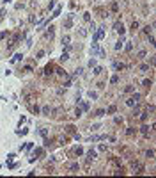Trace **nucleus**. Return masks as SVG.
Wrapping results in <instances>:
<instances>
[{
  "instance_id": "obj_28",
  "label": "nucleus",
  "mask_w": 156,
  "mask_h": 178,
  "mask_svg": "<svg viewBox=\"0 0 156 178\" xmlns=\"http://www.w3.org/2000/svg\"><path fill=\"white\" fill-rule=\"evenodd\" d=\"M133 89H135L133 86H126V87H124V93H133Z\"/></svg>"
},
{
  "instance_id": "obj_23",
  "label": "nucleus",
  "mask_w": 156,
  "mask_h": 178,
  "mask_svg": "<svg viewBox=\"0 0 156 178\" xmlns=\"http://www.w3.org/2000/svg\"><path fill=\"white\" fill-rule=\"evenodd\" d=\"M144 32H145V34H151V32H153V25H151V27H149V25L144 27Z\"/></svg>"
},
{
  "instance_id": "obj_41",
  "label": "nucleus",
  "mask_w": 156,
  "mask_h": 178,
  "mask_svg": "<svg viewBox=\"0 0 156 178\" xmlns=\"http://www.w3.org/2000/svg\"><path fill=\"white\" fill-rule=\"evenodd\" d=\"M41 57H44V50H39L37 52V59H41Z\"/></svg>"
},
{
  "instance_id": "obj_5",
  "label": "nucleus",
  "mask_w": 156,
  "mask_h": 178,
  "mask_svg": "<svg viewBox=\"0 0 156 178\" xmlns=\"http://www.w3.org/2000/svg\"><path fill=\"white\" fill-rule=\"evenodd\" d=\"M69 171H71V173H76V171H80V164H78V162H73L71 166H69Z\"/></svg>"
},
{
  "instance_id": "obj_31",
  "label": "nucleus",
  "mask_w": 156,
  "mask_h": 178,
  "mask_svg": "<svg viewBox=\"0 0 156 178\" xmlns=\"http://www.w3.org/2000/svg\"><path fill=\"white\" fill-rule=\"evenodd\" d=\"M103 114H105V109H99V111H96V114H94V116H103Z\"/></svg>"
},
{
  "instance_id": "obj_10",
  "label": "nucleus",
  "mask_w": 156,
  "mask_h": 178,
  "mask_svg": "<svg viewBox=\"0 0 156 178\" xmlns=\"http://www.w3.org/2000/svg\"><path fill=\"white\" fill-rule=\"evenodd\" d=\"M53 71H55V73H57V75H59V77H66V71H64V70H62V68H55V70H53Z\"/></svg>"
},
{
  "instance_id": "obj_44",
  "label": "nucleus",
  "mask_w": 156,
  "mask_h": 178,
  "mask_svg": "<svg viewBox=\"0 0 156 178\" xmlns=\"http://www.w3.org/2000/svg\"><path fill=\"white\" fill-rule=\"evenodd\" d=\"M69 86H71V79H67V80H66V84H64V87H69Z\"/></svg>"
},
{
  "instance_id": "obj_33",
  "label": "nucleus",
  "mask_w": 156,
  "mask_h": 178,
  "mask_svg": "<svg viewBox=\"0 0 156 178\" xmlns=\"http://www.w3.org/2000/svg\"><path fill=\"white\" fill-rule=\"evenodd\" d=\"M137 29H138V21H133V23H131V30H137Z\"/></svg>"
},
{
  "instance_id": "obj_2",
  "label": "nucleus",
  "mask_w": 156,
  "mask_h": 178,
  "mask_svg": "<svg viewBox=\"0 0 156 178\" xmlns=\"http://www.w3.org/2000/svg\"><path fill=\"white\" fill-rule=\"evenodd\" d=\"M114 29H115V30H117V32H119V34H121V36H124V32H126V29H124V25H122V23H121V21H117V23H115V25H114Z\"/></svg>"
},
{
  "instance_id": "obj_7",
  "label": "nucleus",
  "mask_w": 156,
  "mask_h": 178,
  "mask_svg": "<svg viewBox=\"0 0 156 178\" xmlns=\"http://www.w3.org/2000/svg\"><path fill=\"white\" fill-rule=\"evenodd\" d=\"M140 132L147 137V135H149V126H147V125H142V126H140Z\"/></svg>"
},
{
  "instance_id": "obj_29",
  "label": "nucleus",
  "mask_w": 156,
  "mask_h": 178,
  "mask_svg": "<svg viewBox=\"0 0 156 178\" xmlns=\"http://www.w3.org/2000/svg\"><path fill=\"white\" fill-rule=\"evenodd\" d=\"M82 71H84V70H82V68H78V70L73 73V79H75V77H78V75H82Z\"/></svg>"
},
{
  "instance_id": "obj_38",
  "label": "nucleus",
  "mask_w": 156,
  "mask_h": 178,
  "mask_svg": "<svg viewBox=\"0 0 156 178\" xmlns=\"http://www.w3.org/2000/svg\"><path fill=\"white\" fill-rule=\"evenodd\" d=\"M89 66H90V68L96 66V59H90V61H89Z\"/></svg>"
},
{
  "instance_id": "obj_12",
  "label": "nucleus",
  "mask_w": 156,
  "mask_h": 178,
  "mask_svg": "<svg viewBox=\"0 0 156 178\" xmlns=\"http://www.w3.org/2000/svg\"><path fill=\"white\" fill-rule=\"evenodd\" d=\"M122 43H126V41H124V38L121 36V39H119V41H117V45H115V50H121V48H122Z\"/></svg>"
},
{
  "instance_id": "obj_49",
  "label": "nucleus",
  "mask_w": 156,
  "mask_h": 178,
  "mask_svg": "<svg viewBox=\"0 0 156 178\" xmlns=\"http://www.w3.org/2000/svg\"><path fill=\"white\" fill-rule=\"evenodd\" d=\"M6 36H7V32H0V39H4Z\"/></svg>"
},
{
  "instance_id": "obj_32",
  "label": "nucleus",
  "mask_w": 156,
  "mask_h": 178,
  "mask_svg": "<svg viewBox=\"0 0 156 178\" xmlns=\"http://www.w3.org/2000/svg\"><path fill=\"white\" fill-rule=\"evenodd\" d=\"M110 82H112V84H117V82H119V77H117V75H114L112 79H110Z\"/></svg>"
},
{
  "instance_id": "obj_45",
  "label": "nucleus",
  "mask_w": 156,
  "mask_h": 178,
  "mask_svg": "<svg viewBox=\"0 0 156 178\" xmlns=\"http://www.w3.org/2000/svg\"><path fill=\"white\" fill-rule=\"evenodd\" d=\"M151 84H153V82H151V80H144V86H145V87H149Z\"/></svg>"
},
{
  "instance_id": "obj_26",
  "label": "nucleus",
  "mask_w": 156,
  "mask_h": 178,
  "mask_svg": "<svg viewBox=\"0 0 156 178\" xmlns=\"http://www.w3.org/2000/svg\"><path fill=\"white\" fill-rule=\"evenodd\" d=\"M145 157L153 158V157H154V152H153V150H147V152H145Z\"/></svg>"
},
{
  "instance_id": "obj_30",
  "label": "nucleus",
  "mask_w": 156,
  "mask_h": 178,
  "mask_svg": "<svg viewBox=\"0 0 156 178\" xmlns=\"http://www.w3.org/2000/svg\"><path fill=\"white\" fill-rule=\"evenodd\" d=\"M21 57H23V55H21V53H16V55L14 57H12V62H16V61H20V59Z\"/></svg>"
},
{
  "instance_id": "obj_42",
  "label": "nucleus",
  "mask_w": 156,
  "mask_h": 178,
  "mask_svg": "<svg viewBox=\"0 0 156 178\" xmlns=\"http://www.w3.org/2000/svg\"><path fill=\"white\" fill-rule=\"evenodd\" d=\"M126 134H128V135H133V134H135V130H133V128H128Z\"/></svg>"
},
{
  "instance_id": "obj_18",
  "label": "nucleus",
  "mask_w": 156,
  "mask_h": 178,
  "mask_svg": "<svg viewBox=\"0 0 156 178\" xmlns=\"http://www.w3.org/2000/svg\"><path fill=\"white\" fill-rule=\"evenodd\" d=\"M89 98L90 100H96V98H98V93H96V91H89Z\"/></svg>"
},
{
  "instance_id": "obj_36",
  "label": "nucleus",
  "mask_w": 156,
  "mask_h": 178,
  "mask_svg": "<svg viewBox=\"0 0 156 178\" xmlns=\"http://www.w3.org/2000/svg\"><path fill=\"white\" fill-rule=\"evenodd\" d=\"M82 112H84V111H82V107H76V111H75L76 116H82Z\"/></svg>"
},
{
  "instance_id": "obj_13",
  "label": "nucleus",
  "mask_w": 156,
  "mask_h": 178,
  "mask_svg": "<svg viewBox=\"0 0 156 178\" xmlns=\"http://www.w3.org/2000/svg\"><path fill=\"white\" fill-rule=\"evenodd\" d=\"M114 68H115L117 71H121V70H124V64H122V62H114Z\"/></svg>"
},
{
  "instance_id": "obj_15",
  "label": "nucleus",
  "mask_w": 156,
  "mask_h": 178,
  "mask_svg": "<svg viewBox=\"0 0 156 178\" xmlns=\"http://www.w3.org/2000/svg\"><path fill=\"white\" fill-rule=\"evenodd\" d=\"M92 73H94V75H99V73H103V68L101 66H94V71Z\"/></svg>"
},
{
  "instance_id": "obj_37",
  "label": "nucleus",
  "mask_w": 156,
  "mask_h": 178,
  "mask_svg": "<svg viewBox=\"0 0 156 178\" xmlns=\"http://www.w3.org/2000/svg\"><path fill=\"white\" fill-rule=\"evenodd\" d=\"M18 134H20V135H25V134H29V130H27V128H23V130H18Z\"/></svg>"
},
{
  "instance_id": "obj_47",
  "label": "nucleus",
  "mask_w": 156,
  "mask_h": 178,
  "mask_svg": "<svg viewBox=\"0 0 156 178\" xmlns=\"http://www.w3.org/2000/svg\"><path fill=\"white\" fill-rule=\"evenodd\" d=\"M36 155H43V148H37V150H36Z\"/></svg>"
},
{
  "instance_id": "obj_27",
  "label": "nucleus",
  "mask_w": 156,
  "mask_h": 178,
  "mask_svg": "<svg viewBox=\"0 0 156 178\" xmlns=\"http://www.w3.org/2000/svg\"><path fill=\"white\" fill-rule=\"evenodd\" d=\"M67 141H69V139H67L66 135H64V137H60V139H59V143H60V144H67Z\"/></svg>"
},
{
  "instance_id": "obj_19",
  "label": "nucleus",
  "mask_w": 156,
  "mask_h": 178,
  "mask_svg": "<svg viewBox=\"0 0 156 178\" xmlns=\"http://www.w3.org/2000/svg\"><path fill=\"white\" fill-rule=\"evenodd\" d=\"M115 111H117V107H115V105H110V107L107 109V112H108V114H114Z\"/></svg>"
},
{
  "instance_id": "obj_17",
  "label": "nucleus",
  "mask_w": 156,
  "mask_h": 178,
  "mask_svg": "<svg viewBox=\"0 0 156 178\" xmlns=\"http://www.w3.org/2000/svg\"><path fill=\"white\" fill-rule=\"evenodd\" d=\"M135 103H137V102H135L133 98H128V100H126V105H128V107H133Z\"/></svg>"
},
{
  "instance_id": "obj_9",
  "label": "nucleus",
  "mask_w": 156,
  "mask_h": 178,
  "mask_svg": "<svg viewBox=\"0 0 156 178\" xmlns=\"http://www.w3.org/2000/svg\"><path fill=\"white\" fill-rule=\"evenodd\" d=\"M44 38H46V39H48V38H50V39L53 38V27H50V30H46V32H44Z\"/></svg>"
},
{
  "instance_id": "obj_4",
  "label": "nucleus",
  "mask_w": 156,
  "mask_h": 178,
  "mask_svg": "<svg viewBox=\"0 0 156 178\" xmlns=\"http://www.w3.org/2000/svg\"><path fill=\"white\" fill-rule=\"evenodd\" d=\"M53 70H55V68H53L52 64H48L46 68H44V75H46V77H52V75H53Z\"/></svg>"
},
{
  "instance_id": "obj_35",
  "label": "nucleus",
  "mask_w": 156,
  "mask_h": 178,
  "mask_svg": "<svg viewBox=\"0 0 156 178\" xmlns=\"http://www.w3.org/2000/svg\"><path fill=\"white\" fill-rule=\"evenodd\" d=\"M145 57V50H140L138 52V59H144Z\"/></svg>"
},
{
  "instance_id": "obj_24",
  "label": "nucleus",
  "mask_w": 156,
  "mask_h": 178,
  "mask_svg": "<svg viewBox=\"0 0 156 178\" xmlns=\"http://www.w3.org/2000/svg\"><path fill=\"white\" fill-rule=\"evenodd\" d=\"M82 111H89V102H84V103H82Z\"/></svg>"
},
{
  "instance_id": "obj_8",
  "label": "nucleus",
  "mask_w": 156,
  "mask_h": 178,
  "mask_svg": "<svg viewBox=\"0 0 156 178\" xmlns=\"http://www.w3.org/2000/svg\"><path fill=\"white\" fill-rule=\"evenodd\" d=\"M41 112H43L44 116H50V112H52V109H50V105H44L43 109H41Z\"/></svg>"
},
{
  "instance_id": "obj_14",
  "label": "nucleus",
  "mask_w": 156,
  "mask_h": 178,
  "mask_svg": "<svg viewBox=\"0 0 156 178\" xmlns=\"http://www.w3.org/2000/svg\"><path fill=\"white\" fill-rule=\"evenodd\" d=\"M75 155H78V157H80V155H84V148L76 146V148H75Z\"/></svg>"
},
{
  "instance_id": "obj_50",
  "label": "nucleus",
  "mask_w": 156,
  "mask_h": 178,
  "mask_svg": "<svg viewBox=\"0 0 156 178\" xmlns=\"http://www.w3.org/2000/svg\"><path fill=\"white\" fill-rule=\"evenodd\" d=\"M2 18H4V16H0V21H2Z\"/></svg>"
},
{
  "instance_id": "obj_16",
  "label": "nucleus",
  "mask_w": 156,
  "mask_h": 178,
  "mask_svg": "<svg viewBox=\"0 0 156 178\" xmlns=\"http://www.w3.org/2000/svg\"><path fill=\"white\" fill-rule=\"evenodd\" d=\"M138 70L142 71V73H145V71H149V64H140V68Z\"/></svg>"
},
{
  "instance_id": "obj_20",
  "label": "nucleus",
  "mask_w": 156,
  "mask_h": 178,
  "mask_svg": "<svg viewBox=\"0 0 156 178\" xmlns=\"http://www.w3.org/2000/svg\"><path fill=\"white\" fill-rule=\"evenodd\" d=\"M30 109H32V112H34V114H39V112H41V109H39L37 105H30Z\"/></svg>"
},
{
  "instance_id": "obj_22",
  "label": "nucleus",
  "mask_w": 156,
  "mask_h": 178,
  "mask_svg": "<svg viewBox=\"0 0 156 178\" xmlns=\"http://www.w3.org/2000/svg\"><path fill=\"white\" fill-rule=\"evenodd\" d=\"M67 59H69V53H67V52H64L62 55H60V61L64 62V61H67Z\"/></svg>"
},
{
  "instance_id": "obj_40",
  "label": "nucleus",
  "mask_w": 156,
  "mask_h": 178,
  "mask_svg": "<svg viewBox=\"0 0 156 178\" xmlns=\"http://www.w3.org/2000/svg\"><path fill=\"white\" fill-rule=\"evenodd\" d=\"M80 36H82V38H85V36H87V30H85V29H80Z\"/></svg>"
},
{
  "instance_id": "obj_1",
  "label": "nucleus",
  "mask_w": 156,
  "mask_h": 178,
  "mask_svg": "<svg viewBox=\"0 0 156 178\" xmlns=\"http://www.w3.org/2000/svg\"><path fill=\"white\" fill-rule=\"evenodd\" d=\"M131 167H133V171H135L137 175H138V173H142V171H144V166H142L140 162H131Z\"/></svg>"
},
{
  "instance_id": "obj_39",
  "label": "nucleus",
  "mask_w": 156,
  "mask_h": 178,
  "mask_svg": "<svg viewBox=\"0 0 156 178\" xmlns=\"http://www.w3.org/2000/svg\"><path fill=\"white\" fill-rule=\"evenodd\" d=\"M84 20L85 21H90V14H89V13H85V14H84Z\"/></svg>"
},
{
  "instance_id": "obj_6",
  "label": "nucleus",
  "mask_w": 156,
  "mask_h": 178,
  "mask_svg": "<svg viewBox=\"0 0 156 178\" xmlns=\"http://www.w3.org/2000/svg\"><path fill=\"white\" fill-rule=\"evenodd\" d=\"M71 18H73V14H69V18H67V20L64 21V27H66V29H69V27H73V20H71Z\"/></svg>"
},
{
  "instance_id": "obj_43",
  "label": "nucleus",
  "mask_w": 156,
  "mask_h": 178,
  "mask_svg": "<svg viewBox=\"0 0 156 178\" xmlns=\"http://www.w3.org/2000/svg\"><path fill=\"white\" fill-rule=\"evenodd\" d=\"M140 119H142V121H145V119H147V114H145V112H144V114H140Z\"/></svg>"
},
{
  "instance_id": "obj_25",
  "label": "nucleus",
  "mask_w": 156,
  "mask_h": 178,
  "mask_svg": "<svg viewBox=\"0 0 156 178\" xmlns=\"http://www.w3.org/2000/svg\"><path fill=\"white\" fill-rule=\"evenodd\" d=\"M59 14H60V7H57V9H55V11H53V14H52V18H57Z\"/></svg>"
},
{
  "instance_id": "obj_46",
  "label": "nucleus",
  "mask_w": 156,
  "mask_h": 178,
  "mask_svg": "<svg viewBox=\"0 0 156 178\" xmlns=\"http://www.w3.org/2000/svg\"><path fill=\"white\" fill-rule=\"evenodd\" d=\"M25 148H27V150H32V148H34V143H29V144L25 146Z\"/></svg>"
},
{
  "instance_id": "obj_34",
  "label": "nucleus",
  "mask_w": 156,
  "mask_h": 178,
  "mask_svg": "<svg viewBox=\"0 0 156 178\" xmlns=\"http://www.w3.org/2000/svg\"><path fill=\"white\" fill-rule=\"evenodd\" d=\"M41 135H43V137H48V130L46 128H41Z\"/></svg>"
},
{
  "instance_id": "obj_21",
  "label": "nucleus",
  "mask_w": 156,
  "mask_h": 178,
  "mask_svg": "<svg viewBox=\"0 0 156 178\" xmlns=\"http://www.w3.org/2000/svg\"><path fill=\"white\" fill-rule=\"evenodd\" d=\"M62 45H64V46L69 45V36H64V38H62Z\"/></svg>"
},
{
  "instance_id": "obj_11",
  "label": "nucleus",
  "mask_w": 156,
  "mask_h": 178,
  "mask_svg": "<svg viewBox=\"0 0 156 178\" xmlns=\"http://www.w3.org/2000/svg\"><path fill=\"white\" fill-rule=\"evenodd\" d=\"M103 139H107V135H92V137H90V143H92V141H103Z\"/></svg>"
},
{
  "instance_id": "obj_3",
  "label": "nucleus",
  "mask_w": 156,
  "mask_h": 178,
  "mask_svg": "<svg viewBox=\"0 0 156 178\" xmlns=\"http://www.w3.org/2000/svg\"><path fill=\"white\" fill-rule=\"evenodd\" d=\"M96 158V152L94 150H89V152H87V164H89L90 160H94Z\"/></svg>"
},
{
  "instance_id": "obj_48",
  "label": "nucleus",
  "mask_w": 156,
  "mask_h": 178,
  "mask_svg": "<svg viewBox=\"0 0 156 178\" xmlns=\"http://www.w3.org/2000/svg\"><path fill=\"white\" fill-rule=\"evenodd\" d=\"M147 111L149 112H154V105H147Z\"/></svg>"
}]
</instances>
